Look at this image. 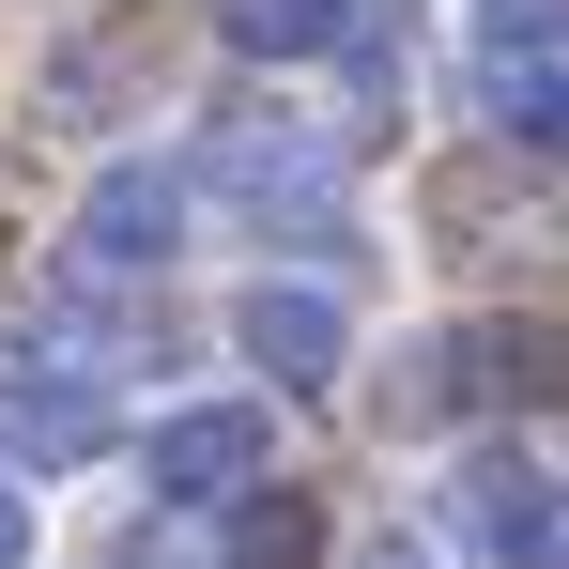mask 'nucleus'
<instances>
[{"mask_svg": "<svg viewBox=\"0 0 569 569\" xmlns=\"http://www.w3.org/2000/svg\"><path fill=\"white\" fill-rule=\"evenodd\" d=\"M262 462H278V416H262V400H186V416L139 431V477H154L170 508H247Z\"/></svg>", "mask_w": 569, "mask_h": 569, "instance_id": "nucleus-1", "label": "nucleus"}, {"mask_svg": "<svg viewBox=\"0 0 569 569\" xmlns=\"http://www.w3.org/2000/svg\"><path fill=\"white\" fill-rule=\"evenodd\" d=\"M186 247V170L170 154H108L78 186V278H170Z\"/></svg>", "mask_w": 569, "mask_h": 569, "instance_id": "nucleus-2", "label": "nucleus"}, {"mask_svg": "<svg viewBox=\"0 0 569 569\" xmlns=\"http://www.w3.org/2000/svg\"><path fill=\"white\" fill-rule=\"evenodd\" d=\"M447 539H462L477 569H555L569 555V508H555V477L523 462V447H477V462L447 477Z\"/></svg>", "mask_w": 569, "mask_h": 569, "instance_id": "nucleus-3", "label": "nucleus"}, {"mask_svg": "<svg viewBox=\"0 0 569 569\" xmlns=\"http://www.w3.org/2000/svg\"><path fill=\"white\" fill-rule=\"evenodd\" d=\"M231 355L278 370L292 400L339 385V370H355V308H339V278H247V292H231Z\"/></svg>", "mask_w": 569, "mask_h": 569, "instance_id": "nucleus-4", "label": "nucleus"}, {"mask_svg": "<svg viewBox=\"0 0 569 569\" xmlns=\"http://www.w3.org/2000/svg\"><path fill=\"white\" fill-rule=\"evenodd\" d=\"M0 447H16L31 477L108 462V400H93V370H16V385H0Z\"/></svg>", "mask_w": 569, "mask_h": 569, "instance_id": "nucleus-5", "label": "nucleus"}, {"mask_svg": "<svg viewBox=\"0 0 569 569\" xmlns=\"http://www.w3.org/2000/svg\"><path fill=\"white\" fill-rule=\"evenodd\" d=\"M447 339H462V400H477V416H539V400H569V339H555V323L508 308V323H447Z\"/></svg>", "mask_w": 569, "mask_h": 569, "instance_id": "nucleus-6", "label": "nucleus"}, {"mask_svg": "<svg viewBox=\"0 0 569 569\" xmlns=\"http://www.w3.org/2000/svg\"><path fill=\"white\" fill-rule=\"evenodd\" d=\"M216 47L231 62H339L355 47V0H216Z\"/></svg>", "mask_w": 569, "mask_h": 569, "instance_id": "nucleus-7", "label": "nucleus"}, {"mask_svg": "<svg viewBox=\"0 0 569 569\" xmlns=\"http://www.w3.org/2000/svg\"><path fill=\"white\" fill-rule=\"evenodd\" d=\"M477 31V78H539V62H569V0H462Z\"/></svg>", "mask_w": 569, "mask_h": 569, "instance_id": "nucleus-8", "label": "nucleus"}, {"mask_svg": "<svg viewBox=\"0 0 569 569\" xmlns=\"http://www.w3.org/2000/svg\"><path fill=\"white\" fill-rule=\"evenodd\" d=\"M523 170V154H508ZM508 170H431V231H447V262H492L508 247Z\"/></svg>", "mask_w": 569, "mask_h": 569, "instance_id": "nucleus-9", "label": "nucleus"}, {"mask_svg": "<svg viewBox=\"0 0 569 569\" xmlns=\"http://www.w3.org/2000/svg\"><path fill=\"white\" fill-rule=\"evenodd\" d=\"M477 108H492L508 154H569V62H539V78H477Z\"/></svg>", "mask_w": 569, "mask_h": 569, "instance_id": "nucleus-10", "label": "nucleus"}, {"mask_svg": "<svg viewBox=\"0 0 569 569\" xmlns=\"http://www.w3.org/2000/svg\"><path fill=\"white\" fill-rule=\"evenodd\" d=\"M447 416H477L462 400V339H416V355L385 370V431H447Z\"/></svg>", "mask_w": 569, "mask_h": 569, "instance_id": "nucleus-11", "label": "nucleus"}, {"mask_svg": "<svg viewBox=\"0 0 569 569\" xmlns=\"http://www.w3.org/2000/svg\"><path fill=\"white\" fill-rule=\"evenodd\" d=\"M323 555V508H308V492H247V508H231V569H308Z\"/></svg>", "mask_w": 569, "mask_h": 569, "instance_id": "nucleus-12", "label": "nucleus"}, {"mask_svg": "<svg viewBox=\"0 0 569 569\" xmlns=\"http://www.w3.org/2000/svg\"><path fill=\"white\" fill-rule=\"evenodd\" d=\"M0 569H31V492L0 477Z\"/></svg>", "mask_w": 569, "mask_h": 569, "instance_id": "nucleus-13", "label": "nucleus"}, {"mask_svg": "<svg viewBox=\"0 0 569 569\" xmlns=\"http://www.w3.org/2000/svg\"><path fill=\"white\" fill-rule=\"evenodd\" d=\"M355 569H431V555H416V539H355Z\"/></svg>", "mask_w": 569, "mask_h": 569, "instance_id": "nucleus-14", "label": "nucleus"}, {"mask_svg": "<svg viewBox=\"0 0 569 569\" xmlns=\"http://www.w3.org/2000/svg\"><path fill=\"white\" fill-rule=\"evenodd\" d=\"M555 569H569V555H555Z\"/></svg>", "mask_w": 569, "mask_h": 569, "instance_id": "nucleus-15", "label": "nucleus"}]
</instances>
